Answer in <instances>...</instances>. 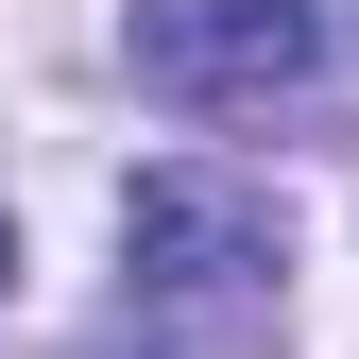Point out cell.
Here are the masks:
<instances>
[{
  "label": "cell",
  "mask_w": 359,
  "mask_h": 359,
  "mask_svg": "<svg viewBox=\"0 0 359 359\" xmlns=\"http://www.w3.org/2000/svg\"><path fill=\"white\" fill-rule=\"evenodd\" d=\"M325 69V0H137V86L171 103H274Z\"/></svg>",
  "instance_id": "cell-1"
},
{
  "label": "cell",
  "mask_w": 359,
  "mask_h": 359,
  "mask_svg": "<svg viewBox=\"0 0 359 359\" xmlns=\"http://www.w3.org/2000/svg\"><path fill=\"white\" fill-rule=\"evenodd\" d=\"M120 257H137V291H257V274H274V189L154 171V189L120 205Z\"/></svg>",
  "instance_id": "cell-2"
},
{
  "label": "cell",
  "mask_w": 359,
  "mask_h": 359,
  "mask_svg": "<svg viewBox=\"0 0 359 359\" xmlns=\"http://www.w3.org/2000/svg\"><path fill=\"white\" fill-rule=\"evenodd\" d=\"M0 274H18V240H0Z\"/></svg>",
  "instance_id": "cell-3"
}]
</instances>
